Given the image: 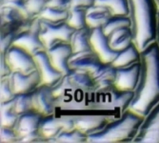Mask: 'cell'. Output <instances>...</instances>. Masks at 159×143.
<instances>
[{
  "mask_svg": "<svg viewBox=\"0 0 159 143\" xmlns=\"http://www.w3.org/2000/svg\"><path fill=\"white\" fill-rule=\"evenodd\" d=\"M159 102V46L154 41L140 51V76L129 109L146 114Z\"/></svg>",
  "mask_w": 159,
  "mask_h": 143,
  "instance_id": "6da1fadb",
  "label": "cell"
},
{
  "mask_svg": "<svg viewBox=\"0 0 159 143\" xmlns=\"http://www.w3.org/2000/svg\"><path fill=\"white\" fill-rule=\"evenodd\" d=\"M133 42L141 51L156 41L159 6L156 0H128Z\"/></svg>",
  "mask_w": 159,
  "mask_h": 143,
  "instance_id": "7a4b0ae2",
  "label": "cell"
},
{
  "mask_svg": "<svg viewBox=\"0 0 159 143\" xmlns=\"http://www.w3.org/2000/svg\"><path fill=\"white\" fill-rule=\"evenodd\" d=\"M144 116L128 109L119 118H112L101 131L89 135L91 143H129L134 142L139 128L144 121Z\"/></svg>",
  "mask_w": 159,
  "mask_h": 143,
  "instance_id": "3957f363",
  "label": "cell"
},
{
  "mask_svg": "<svg viewBox=\"0 0 159 143\" xmlns=\"http://www.w3.org/2000/svg\"><path fill=\"white\" fill-rule=\"evenodd\" d=\"M40 23L41 20L38 16L29 19L26 27L14 37L12 44L21 47L33 55L40 51L46 50L39 36Z\"/></svg>",
  "mask_w": 159,
  "mask_h": 143,
  "instance_id": "277c9868",
  "label": "cell"
},
{
  "mask_svg": "<svg viewBox=\"0 0 159 143\" xmlns=\"http://www.w3.org/2000/svg\"><path fill=\"white\" fill-rule=\"evenodd\" d=\"M42 118V114L35 111L20 114L13 127L17 136V142H43L38 133Z\"/></svg>",
  "mask_w": 159,
  "mask_h": 143,
  "instance_id": "5b68a950",
  "label": "cell"
},
{
  "mask_svg": "<svg viewBox=\"0 0 159 143\" xmlns=\"http://www.w3.org/2000/svg\"><path fill=\"white\" fill-rule=\"evenodd\" d=\"M41 20V19H40ZM75 29L70 27L66 21L58 24H52L46 21L40 23L39 36L46 50L59 42L70 43V37Z\"/></svg>",
  "mask_w": 159,
  "mask_h": 143,
  "instance_id": "8992f818",
  "label": "cell"
},
{
  "mask_svg": "<svg viewBox=\"0 0 159 143\" xmlns=\"http://www.w3.org/2000/svg\"><path fill=\"white\" fill-rule=\"evenodd\" d=\"M6 60L11 72L30 74L36 70L34 55L16 45H11L5 53Z\"/></svg>",
  "mask_w": 159,
  "mask_h": 143,
  "instance_id": "52a82bcc",
  "label": "cell"
},
{
  "mask_svg": "<svg viewBox=\"0 0 159 143\" xmlns=\"http://www.w3.org/2000/svg\"><path fill=\"white\" fill-rule=\"evenodd\" d=\"M134 143H159V102L146 114Z\"/></svg>",
  "mask_w": 159,
  "mask_h": 143,
  "instance_id": "ba28073f",
  "label": "cell"
},
{
  "mask_svg": "<svg viewBox=\"0 0 159 143\" xmlns=\"http://www.w3.org/2000/svg\"><path fill=\"white\" fill-rule=\"evenodd\" d=\"M33 108L34 111L42 114L43 117L55 113L57 104L56 97L53 94L52 87L41 84L33 92Z\"/></svg>",
  "mask_w": 159,
  "mask_h": 143,
  "instance_id": "9c48e42d",
  "label": "cell"
},
{
  "mask_svg": "<svg viewBox=\"0 0 159 143\" xmlns=\"http://www.w3.org/2000/svg\"><path fill=\"white\" fill-rule=\"evenodd\" d=\"M90 45L92 51L99 57L101 61L106 64H111L117 54V52L111 48L108 36L103 32L102 27L91 29Z\"/></svg>",
  "mask_w": 159,
  "mask_h": 143,
  "instance_id": "30bf717a",
  "label": "cell"
},
{
  "mask_svg": "<svg viewBox=\"0 0 159 143\" xmlns=\"http://www.w3.org/2000/svg\"><path fill=\"white\" fill-rule=\"evenodd\" d=\"M9 81L13 95L33 93L39 85H41V78L37 70L30 74L12 72L9 76Z\"/></svg>",
  "mask_w": 159,
  "mask_h": 143,
  "instance_id": "8fae6325",
  "label": "cell"
},
{
  "mask_svg": "<svg viewBox=\"0 0 159 143\" xmlns=\"http://www.w3.org/2000/svg\"><path fill=\"white\" fill-rule=\"evenodd\" d=\"M34 58L35 61L36 70L41 78V84L54 87L61 80L64 75L52 66L46 50L36 53L34 55Z\"/></svg>",
  "mask_w": 159,
  "mask_h": 143,
  "instance_id": "7c38bea8",
  "label": "cell"
},
{
  "mask_svg": "<svg viewBox=\"0 0 159 143\" xmlns=\"http://www.w3.org/2000/svg\"><path fill=\"white\" fill-rule=\"evenodd\" d=\"M140 76V61L129 67L115 69L114 88L121 91H134Z\"/></svg>",
  "mask_w": 159,
  "mask_h": 143,
  "instance_id": "4fadbf2b",
  "label": "cell"
},
{
  "mask_svg": "<svg viewBox=\"0 0 159 143\" xmlns=\"http://www.w3.org/2000/svg\"><path fill=\"white\" fill-rule=\"evenodd\" d=\"M49 59L52 66L58 70L63 75H67L70 72L69 60L73 54L70 44L68 42H59L46 50Z\"/></svg>",
  "mask_w": 159,
  "mask_h": 143,
  "instance_id": "5bb4252c",
  "label": "cell"
},
{
  "mask_svg": "<svg viewBox=\"0 0 159 143\" xmlns=\"http://www.w3.org/2000/svg\"><path fill=\"white\" fill-rule=\"evenodd\" d=\"M75 128H77L81 132L92 135L97 133L105 128L109 123L111 117L105 116V114H73Z\"/></svg>",
  "mask_w": 159,
  "mask_h": 143,
  "instance_id": "9a60e30c",
  "label": "cell"
},
{
  "mask_svg": "<svg viewBox=\"0 0 159 143\" xmlns=\"http://www.w3.org/2000/svg\"><path fill=\"white\" fill-rule=\"evenodd\" d=\"M62 130H64V125L61 116L56 117L55 113H52L42 118L38 133L43 142H52Z\"/></svg>",
  "mask_w": 159,
  "mask_h": 143,
  "instance_id": "2e32d148",
  "label": "cell"
},
{
  "mask_svg": "<svg viewBox=\"0 0 159 143\" xmlns=\"http://www.w3.org/2000/svg\"><path fill=\"white\" fill-rule=\"evenodd\" d=\"M103 94L111 98L109 100V106L111 108L118 109L121 114L129 108V105L134 96V91H121L114 87L107 92H103Z\"/></svg>",
  "mask_w": 159,
  "mask_h": 143,
  "instance_id": "e0dca14e",
  "label": "cell"
},
{
  "mask_svg": "<svg viewBox=\"0 0 159 143\" xmlns=\"http://www.w3.org/2000/svg\"><path fill=\"white\" fill-rule=\"evenodd\" d=\"M140 61V50L137 46L132 42L127 48L117 52L116 56L111 63L112 67L115 69L129 67L136 62Z\"/></svg>",
  "mask_w": 159,
  "mask_h": 143,
  "instance_id": "ac0fdd59",
  "label": "cell"
},
{
  "mask_svg": "<svg viewBox=\"0 0 159 143\" xmlns=\"http://www.w3.org/2000/svg\"><path fill=\"white\" fill-rule=\"evenodd\" d=\"M108 40L111 48L115 52H119L127 48L133 42L132 29L128 27L116 29L109 34Z\"/></svg>",
  "mask_w": 159,
  "mask_h": 143,
  "instance_id": "d6986e66",
  "label": "cell"
},
{
  "mask_svg": "<svg viewBox=\"0 0 159 143\" xmlns=\"http://www.w3.org/2000/svg\"><path fill=\"white\" fill-rule=\"evenodd\" d=\"M90 32L91 29L89 27L77 29V30L74 32L70 40L73 53L92 51L90 45Z\"/></svg>",
  "mask_w": 159,
  "mask_h": 143,
  "instance_id": "ffe728a7",
  "label": "cell"
},
{
  "mask_svg": "<svg viewBox=\"0 0 159 143\" xmlns=\"http://www.w3.org/2000/svg\"><path fill=\"white\" fill-rule=\"evenodd\" d=\"M111 16V12L105 8L93 6L87 10L86 14V23L90 29L103 27V25Z\"/></svg>",
  "mask_w": 159,
  "mask_h": 143,
  "instance_id": "44dd1931",
  "label": "cell"
},
{
  "mask_svg": "<svg viewBox=\"0 0 159 143\" xmlns=\"http://www.w3.org/2000/svg\"><path fill=\"white\" fill-rule=\"evenodd\" d=\"M94 6L105 8L111 16H129L128 0H95Z\"/></svg>",
  "mask_w": 159,
  "mask_h": 143,
  "instance_id": "7402d4cb",
  "label": "cell"
},
{
  "mask_svg": "<svg viewBox=\"0 0 159 143\" xmlns=\"http://www.w3.org/2000/svg\"><path fill=\"white\" fill-rule=\"evenodd\" d=\"M69 16V10L57 9L50 6H46L39 13L38 17L42 21H46L52 24H58L67 21Z\"/></svg>",
  "mask_w": 159,
  "mask_h": 143,
  "instance_id": "603a6c76",
  "label": "cell"
},
{
  "mask_svg": "<svg viewBox=\"0 0 159 143\" xmlns=\"http://www.w3.org/2000/svg\"><path fill=\"white\" fill-rule=\"evenodd\" d=\"M12 99L0 102V127L13 128L16 123L18 116L12 109Z\"/></svg>",
  "mask_w": 159,
  "mask_h": 143,
  "instance_id": "cb8c5ba5",
  "label": "cell"
},
{
  "mask_svg": "<svg viewBox=\"0 0 159 143\" xmlns=\"http://www.w3.org/2000/svg\"><path fill=\"white\" fill-rule=\"evenodd\" d=\"M89 136L78 130L77 128H74L71 130H62L60 134L57 136L52 142H61V143H83L88 142Z\"/></svg>",
  "mask_w": 159,
  "mask_h": 143,
  "instance_id": "d4e9b609",
  "label": "cell"
},
{
  "mask_svg": "<svg viewBox=\"0 0 159 143\" xmlns=\"http://www.w3.org/2000/svg\"><path fill=\"white\" fill-rule=\"evenodd\" d=\"M32 95L33 93L14 95L12 99V109L18 117L24 113L34 111Z\"/></svg>",
  "mask_w": 159,
  "mask_h": 143,
  "instance_id": "484cf974",
  "label": "cell"
},
{
  "mask_svg": "<svg viewBox=\"0 0 159 143\" xmlns=\"http://www.w3.org/2000/svg\"><path fill=\"white\" fill-rule=\"evenodd\" d=\"M86 14H87L86 9H79V8L70 9L69 16L66 22L70 27L75 29V30L84 27H88L86 23Z\"/></svg>",
  "mask_w": 159,
  "mask_h": 143,
  "instance_id": "4316f807",
  "label": "cell"
},
{
  "mask_svg": "<svg viewBox=\"0 0 159 143\" xmlns=\"http://www.w3.org/2000/svg\"><path fill=\"white\" fill-rule=\"evenodd\" d=\"M132 28V22L129 16H111L109 20L103 25L102 30L108 36L112 31L119 28Z\"/></svg>",
  "mask_w": 159,
  "mask_h": 143,
  "instance_id": "83f0119b",
  "label": "cell"
},
{
  "mask_svg": "<svg viewBox=\"0 0 159 143\" xmlns=\"http://www.w3.org/2000/svg\"><path fill=\"white\" fill-rule=\"evenodd\" d=\"M48 0H24V6L29 18H34L39 16V13L47 6Z\"/></svg>",
  "mask_w": 159,
  "mask_h": 143,
  "instance_id": "f1b7e54d",
  "label": "cell"
},
{
  "mask_svg": "<svg viewBox=\"0 0 159 143\" xmlns=\"http://www.w3.org/2000/svg\"><path fill=\"white\" fill-rule=\"evenodd\" d=\"M0 79H1V81H0V102L11 100L16 95H13V93L11 92L9 76Z\"/></svg>",
  "mask_w": 159,
  "mask_h": 143,
  "instance_id": "f546056e",
  "label": "cell"
},
{
  "mask_svg": "<svg viewBox=\"0 0 159 143\" xmlns=\"http://www.w3.org/2000/svg\"><path fill=\"white\" fill-rule=\"evenodd\" d=\"M0 141L1 142H17V136L14 132L13 128L9 127H0Z\"/></svg>",
  "mask_w": 159,
  "mask_h": 143,
  "instance_id": "4dcf8cb0",
  "label": "cell"
},
{
  "mask_svg": "<svg viewBox=\"0 0 159 143\" xmlns=\"http://www.w3.org/2000/svg\"><path fill=\"white\" fill-rule=\"evenodd\" d=\"M94 1L95 0H70L69 10L74 9V8L88 10L89 8H91L94 5Z\"/></svg>",
  "mask_w": 159,
  "mask_h": 143,
  "instance_id": "1f68e13d",
  "label": "cell"
},
{
  "mask_svg": "<svg viewBox=\"0 0 159 143\" xmlns=\"http://www.w3.org/2000/svg\"><path fill=\"white\" fill-rule=\"evenodd\" d=\"M0 78H4V77H8L10 76V75L12 73L7 60L5 57V53H0Z\"/></svg>",
  "mask_w": 159,
  "mask_h": 143,
  "instance_id": "d6a6232c",
  "label": "cell"
},
{
  "mask_svg": "<svg viewBox=\"0 0 159 143\" xmlns=\"http://www.w3.org/2000/svg\"><path fill=\"white\" fill-rule=\"evenodd\" d=\"M16 2H24V0H0V3L8 4V3H16Z\"/></svg>",
  "mask_w": 159,
  "mask_h": 143,
  "instance_id": "836d02e7",
  "label": "cell"
},
{
  "mask_svg": "<svg viewBox=\"0 0 159 143\" xmlns=\"http://www.w3.org/2000/svg\"><path fill=\"white\" fill-rule=\"evenodd\" d=\"M156 42L159 46V12H158V26H157V35H156Z\"/></svg>",
  "mask_w": 159,
  "mask_h": 143,
  "instance_id": "e575fe53",
  "label": "cell"
},
{
  "mask_svg": "<svg viewBox=\"0 0 159 143\" xmlns=\"http://www.w3.org/2000/svg\"><path fill=\"white\" fill-rule=\"evenodd\" d=\"M156 2H157V4H158V6H159V0H156Z\"/></svg>",
  "mask_w": 159,
  "mask_h": 143,
  "instance_id": "d590c367",
  "label": "cell"
}]
</instances>
